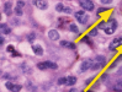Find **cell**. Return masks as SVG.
Listing matches in <instances>:
<instances>
[{
  "instance_id": "603a6c76",
  "label": "cell",
  "mask_w": 122,
  "mask_h": 92,
  "mask_svg": "<svg viewBox=\"0 0 122 92\" xmlns=\"http://www.w3.org/2000/svg\"><path fill=\"white\" fill-rule=\"evenodd\" d=\"M66 82H67V77H61L58 80V85H66Z\"/></svg>"
},
{
  "instance_id": "f546056e",
  "label": "cell",
  "mask_w": 122,
  "mask_h": 92,
  "mask_svg": "<svg viewBox=\"0 0 122 92\" xmlns=\"http://www.w3.org/2000/svg\"><path fill=\"white\" fill-rule=\"evenodd\" d=\"M11 55H12V56H20V53H17V52H12Z\"/></svg>"
},
{
  "instance_id": "52a82bcc",
  "label": "cell",
  "mask_w": 122,
  "mask_h": 92,
  "mask_svg": "<svg viewBox=\"0 0 122 92\" xmlns=\"http://www.w3.org/2000/svg\"><path fill=\"white\" fill-rule=\"evenodd\" d=\"M80 6L84 10H92L94 9V4H92L91 0H80Z\"/></svg>"
},
{
  "instance_id": "4fadbf2b",
  "label": "cell",
  "mask_w": 122,
  "mask_h": 92,
  "mask_svg": "<svg viewBox=\"0 0 122 92\" xmlns=\"http://www.w3.org/2000/svg\"><path fill=\"white\" fill-rule=\"evenodd\" d=\"M11 6H12L11 1H6V3H5V5H4V12H5L8 16H10V15H11Z\"/></svg>"
},
{
  "instance_id": "6da1fadb",
  "label": "cell",
  "mask_w": 122,
  "mask_h": 92,
  "mask_svg": "<svg viewBox=\"0 0 122 92\" xmlns=\"http://www.w3.org/2000/svg\"><path fill=\"white\" fill-rule=\"evenodd\" d=\"M116 28H117V21L116 20H110L105 23L104 31H105L106 34H112V33H115Z\"/></svg>"
},
{
  "instance_id": "9a60e30c",
  "label": "cell",
  "mask_w": 122,
  "mask_h": 92,
  "mask_svg": "<svg viewBox=\"0 0 122 92\" xmlns=\"http://www.w3.org/2000/svg\"><path fill=\"white\" fill-rule=\"evenodd\" d=\"M113 90L118 91V92H122V79H118L116 82L113 83Z\"/></svg>"
},
{
  "instance_id": "e575fe53",
  "label": "cell",
  "mask_w": 122,
  "mask_h": 92,
  "mask_svg": "<svg viewBox=\"0 0 122 92\" xmlns=\"http://www.w3.org/2000/svg\"><path fill=\"white\" fill-rule=\"evenodd\" d=\"M70 92H74V90H71V91H70Z\"/></svg>"
},
{
  "instance_id": "ac0fdd59",
  "label": "cell",
  "mask_w": 122,
  "mask_h": 92,
  "mask_svg": "<svg viewBox=\"0 0 122 92\" xmlns=\"http://www.w3.org/2000/svg\"><path fill=\"white\" fill-rule=\"evenodd\" d=\"M69 30L73 32V33H76V34L79 33V28H78V26L75 23H70L69 25Z\"/></svg>"
},
{
  "instance_id": "836d02e7",
  "label": "cell",
  "mask_w": 122,
  "mask_h": 92,
  "mask_svg": "<svg viewBox=\"0 0 122 92\" xmlns=\"http://www.w3.org/2000/svg\"><path fill=\"white\" fill-rule=\"evenodd\" d=\"M0 43H1V44H4V37H1V38H0Z\"/></svg>"
},
{
  "instance_id": "8992f818",
  "label": "cell",
  "mask_w": 122,
  "mask_h": 92,
  "mask_svg": "<svg viewBox=\"0 0 122 92\" xmlns=\"http://www.w3.org/2000/svg\"><path fill=\"white\" fill-rule=\"evenodd\" d=\"M120 46H122V34H121V36H117L116 38L112 41V43L110 44L109 49H110V51H115V49H116L117 47H120Z\"/></svg>"
},
{
  "instance_id": "d6986e66",
  "label": "cell",
  "mask_w": 122,
  "mask_h": 92,
  "mask_svg": "<svg viewBox=\"0 0 122 92\" xmlns=\"http://www.w3.org/2000/svg\"><path fill=\"white\" fill-rule=\"evenodd\" d=\"M95 61H97V63H105V64H106V59H105V56H102V55H97L95 58Z\"/></svg>"
},
{
  "instance_id": "4316f807",
  "label": "cell",
  "mask_w": 122,
  "mask_h": 92,
  "mask_svg": "<svg viewBox=\"0 0 122 92\" xmlns=\"http://www.w3.org/2000/svg\"><path fill=\"white\" fill-rule=\"evenodd\" d=\"M100 3H101V4H111L112 3V0H100Z\"/></svg>"
},
{
  "instance_id": "d4e9b609",
  "label": "cell",
  "mask_w": 122,
  "mask_h": 92,
  "mask_svg": "<svg viewBox=\"0 0 122 92\" xmlns=\"http://www.w3.org/2000/svg\"><path fill=\"white\" fill-rule=\"evenodd\" d=\"M6 51H8L9 53H12L14 52V46H11V44L8 46V47H6Z\"/></svg>"
},
{
  "instance_id": "f1b7e54d",
  "label": "cell",
  "mask_w": 122,
  "mask_h": 92,
  "mask_svg": "<svg viewBox=\"0 0 122 92\" xmlns=\"http://www.w3.org/2000/svg\"><path fill=\"white\" fill-rule=\"evenodd\" d=\"M63 12H67V14H71V9L70 8H64V11Z\"/></svg>"
},
{
  "instance_id": "83f0119b",
  "label": "cell",
  "mask_w": 122,
  "mask_h": 92,
  "mask_svg": "<svg viewBox=\"0 0 122 92\" xmlns=\"http://www.w3.org/2000/svg\"><path fill=\"white\" fill-rule=\"evenodd\" d=\"M109 9H106V8H100L99 10H97V14H101V12H105V11H107Z\"/></svg>"
},
{
  "instance_id": "9c48e42d",
  "label": "cell",
  "mask_w": 122,
  "mask_h": 92,
  "mask_svg": "<svg viewBox=\"0 0 122 92\" xmlns=\"http://www.w3.org/2000/svg\"><path fill=\"white\" fill-rule=\"evenodd\" d=\"M5 87L9 88V90L12 91V92H19V91L21 90V85H14V83H11L10 81H8V82L5 83Z\"/></svg>"
},
{
  "instance_id": "cb8c5ba5",
  "label": "cell",
  "mask_w": 122,
  "mask_h": 92,
  "mask_svg": "<svg viewBox=\"0 0 122 92\" xmlns=\"http://www.w3.org/2000/svg\"><path fill=\"white\" fill-rule=\"evenodd\" d=\"M89 34H90V36H96V34H97V28H92Z\"/></svg>"
},
{
  "instance_id": "ffe728a7",
  "label": "cell",
  "mask_w": 122,
  "mask_h": 92,
  "mask_svg": "<svg viewBox=\"0 0 122 92\" xmlns=\"http://www.w3.org/2000/svg\"><path fill=\"white\" fill-rule=\"evenodd\" d=\"M56 11H58V12H62V11H64V5L63 4H57L56 5Z\"/></svg>"
},
{
  "instance_id": "d6a6232c",
  "label": "cell",
  "mask_w": 122,
  "mask_h": 92,
  "mask_svg": "<svg viewBox=\"0 0 122 92\" xmlns=\"http://www.w3.org/2000/svg\"><path fill=\"white\" fill-rule=\"evenodd\" d=\"M92 79H94V77H89V80L86 81V83H90V82L92 81Z\"/></svg>"
},
{
  "instance_id": "277c9868",
  "label": "cell",
  "mask_w": 122,
  "mask_h": 92,
  "mask_svg": "<svg viewBox=\"0 0 122 92\" xmlns=\"http://www.w3.org/2000/svg\"><path fill=\"white\" fill-rule=\"evenodd\" d=\"M32 4L40 10H46L48 8V3L46 0H32Z\"/></svg>"
},
{
  "instance_id": "30bf717a",
  "label": "cell",
  "mask_w": 122,
  "mask_h": 92,
  "mask_svg": "<svg viewBox=\"0 0 122 92\" xmlns=\"http://www.w3.org/2000/svg\"><path fill=\"white\" fill-rule=\"evenodd\" d=\"M48 37H49V39H52V41H58L59 39V33L57 32V30H49Z\"/></svg>"
},
{
  "instance_id": "d590c367",
  "label": "cell",
  "mask_w": 122,
  "mask_h": 92,
  "mask_svg": "<svg viewBox=\"0 0 122 92\" xmlns=\"http://www.w3.org/2000/svg\"><path fill=\"white\" fill-rule=\"evenodd\" d=\"M89 92H92V91H89Z\"/></svg>"
},
{
  "instance_id": "e0dca14e",
  "label": "cell",
  "mask_w": 122,
  "mask_h": 92,
  "mask_svg": "<svg viewBox=\"0 0 122 92\" xmlns=\"http://www.w3.org/2000/svg\"><path fill=\"white\" fill-rule=\"evenodd\" d=\"M1 32L4 34H9L11 32V30H10V27L6 25V23H1Z\"/></svg>"
},
{
  "instance_id": "2e32d148",
  "label": "cell",
  "mask_w": 122,
  "mask_h": 92,
  "mask_svg": "<svg viewBox=\"0 0 122 92\" xmlns=\"http://www.w3.org/2000/svg\"><path fill=\"white\" fill-rule=\"evenodd\" d=\"M75 82H76V77H74V76H69V77H67V82H66V85H67V86H73V85H75Z\"/></svg>"
},
{
  "instance_id": "8fae6325",
  "label": "cell",
  "mask_w": 122,
  "mask_h": 92,
  "mask_svg": "<svg viewBox=\"0 0 122 92\" xmlns=\"http://www.w3.org/2000/svg\"><path fill=\"white\" fill-rule=\"evenodd\" d=\"M104 66H105V63H97V61H94V63H92V65H91V70H92V71H97V70L102 69Z\"/></svg>"
},
{
  "instance_id": "7a4b0ae2",
  "label": "cell",
  "mask_w": 122,
  "mask_h": 92,
  "mask_svg": "<svg viewBox=\"0 0 122 92\" xmlns=\"http://www.w3.org/2000/svg\"><path fill=\"white\" fill-rule=\"evenodd\" d=\"M74 16H75V18L79 21L80 23H83V25H85L88 22V20H89V16L85 14V11L84 10H80V11H76L75 14H74Z\"/></svg>"
},
{
  "instance_id": "1f68e13d",
  "label": "cell",
  "mask_w": 122,
  "mask_h": 92,
  "mask_svg": "<svg viewBox=\"0 0 122 92\" xmlns=\"http://www.w3.org/2000/svg\"><path fill=\"white\" fill-rule=\"evenodd\" d=\"M106 79H107V75H106V74H105V75H102V76H101V80H102V81H105V80H106Z\"/></svg>"
},
{
  "instance_id": "5bb4252c",
  "label": "cell",
  "mask_w": 122,
  "mask_h": 92,
  "mask_svg": "<svg viewBox=\"0 0 122 92\" xmlns=\"http://www.w3.org/2000/svg\"><path fill=\"white\" fill-rule=\"evenodd\" d=\"M61 46L64 47V48L75 49V44H74V43H71V42H68V41H62V42H61Z\"/></svg>"
},
{
  "instance_id": "44dd1931",
  "label": "cell",
  "mask_w": 122,
  "mask_h": 92,
  "mask_svg": "<svg viewBox=\"0 0 122 92\" xmlns=\"http://www.w3.org/2000/svg\"><path fill=\"white\" fill-rule=\"evenodd\" d=\"M121 60H122V55H120V56H118V58H117V60H115V61L112 63V64H111V66H110V69H113V68H115V66H116V65L118 64V63H120Z\"/></svg>"
},
{
  "instance_id": "7402d4cb",
  "label": "cell",
  "mask_w": 122,
  "mask_h": 92,
  "mask_svg": "<svg viewBox=\"0 0 122 92\" xmlns=\"http://www.w3.org/2000/svg\"><path fill=\"white\" fill-rule=\"evenodd\" d=\"M33 39H36V33H30V34H28V36H27V41L28 42H33Z\"/></svg>"
},
{
  "instance_id": "5b68a950",
  "label": "cell",
  "mask_w": 122,
  "mask_h": 92,
  "mask_svg": "<svg viewBox=\"0 0 122 92\" xmlns=\"http://www.w3.org/2000/svg\"><path fill=\"white\" fill-rule=\"evenodd\" d=\"M24 6H25V1L24 0H17V3H16V8H15V14H16V16H22V14H24Z\"/></svg>"
},
{
  "instance_id": "ba28073f",
  "label": "cell",
  "mask_w": 122,
  "mask_h": 92,
  "mask_svg": "<svg viewBox=\"0 0 122 92\" xmlns=\"http://www.w3.org/2000/svg\"><path fill=\"white\" fill-rule=\"evenodd\" d=\"M91 65H92V60H90V59L84 60V61L81 63V65H80V70H79V71H80V73L86 71V70L91 69Z\"/></svg>"
},
{
  "instance_id": "4dcf8cb0",
  "label": "cell",
  "mask_w": 122,
  "mask_h": 92,
  "mask_svg": "<svg viewBox=\"0 0 122 92\" xmlns=\"http://www.w3.org/2000/svg\"><path fill=\"white\" fill-rule=\"evenodd\" d=\"M116 74H117V76H122V68H121V69L118 70V71H117Z\"/></svg>"
},
{
  "instance_id": "3957f363",
  "label": "cell",
  "mask_w": 122,
  "mask_h": 92,
  "mask_svg": "<svg viewBox=\"0 0 122 92\" xmlns=\"http://www.w3.org/2000/svg\"><path fill=\"white\" fill-rule=\"evenodd\" d=\"M37 68L40 70H46V69H57L56 63H52V61H43V63H38L37 64Z\"/></svg>"
},
{
  "instance_id": "7c38bea8",
  "label": "cell",
  "mask_w": 122,
  "mask_h": 92,
  "mask_svg": "<svg viewBox=\"0 0 122 92\" xmlns=\"http://www.w3.org/2000/svg\"><path fill=\"white\" fill-rule=\"evenodd\" d=\"M32 51H33V53H35L36 55H42V54H43V49H42V47H41L40 44L32 46Z\"/></svg>"
},
{
  "instance_id": "484cf974",
  "label": "cell",
  "mask_w": 122,
  "mask_h": 92,
  "mask_svg": "<svg viewBox=\"0 0 122 92\" xmlns=\"http://www.w3.org/2000/svg\"><path fill=\"white\" fill-rule=\"evenodd\" d=\"M81 41H83V42H86V43H88L89 46H92V43H91V42L89 41V37H84V38H83Z\"/></svg>"
}]
</instances>
